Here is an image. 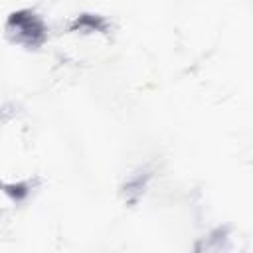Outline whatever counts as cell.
Masks as SVG:
<instances>
[{
    "label": "cell",
    "mask_w": 253,
    "mask_h": 253,
    "mask_svg": "<svg viewBox=\"0 0 253 253\" xmlns=\"http://www.w3.org/2000/svg\"><path fill=\"white\" fill-rule=\"evenodd\" d=\"M109 30L111 22L105 16L93 12H83L69 22V32L75 34H109Z\"/></svg>",
    "instance_id": "2"
},
{
    "label": "cell",
    "mask_w": 253,
    "mask_h": 253,
    "mask_svg": "<svg viewBox=\"0 0 253 253\" xmlns=\"http://www.w3.org/2000/svg\"><path fill=\"white\" fill-rule=\"evenodd\" d=\"M4 30H6V36L10 38V42L24 45L28 49H38L47 40L45 22L42 20V16H38L30 8L12 12L6 20Z\"/></svg>",
    "instance_id": "1"
},
{
    "label": "cell",
    "mask_w": 253,
    "mask_h": 253,
    "mask_svg": "<svg viewBox=\"0 0 253 253\" xmlns=\"http://www.w3.org/2000/svg\"><path fill=\"white\" fill-rule=\"evenodd\" d=\"M146 180H148V174H138V176H134V178H130L128 182H126V186H125V192H126V196H130V194H136V196H140V192H144V186H146Z\"/></svg>",
    "instance_id": "4"
},
{
    "label": "cell",
    "mask_w": 253,
    "mask_h": 253,
    "mask_svg": "<svg viewBox=\"0 0 253 253\" xmlns=\"http://www.w3.org/2000/svg\"><path fill=\"white\" fill-rule=\"evenodd\" d=\"M0 188L4 190L6 196H10L14 202H22L30 196L32 192V184L30 182H12V184H0Z\"/></svg>",
    "instance_id": "3"
}]
</instances>
